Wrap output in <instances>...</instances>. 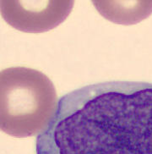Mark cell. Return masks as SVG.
Wrapping results in <instances>:
<instances>
[{"label":"cell","instance_id":"1","mask_svg":"<svg viewBox=\"0 0 152 154\" xmlns=\"http://www.w3.org/2000/svg\"><path fill=\"white\" fill-rule=\"evenodd\" d=\"M36 154H152V83L107 82L67 93Z\"/></svg>","mask_w":152,"mask_h":154},{"label":"cell","instance_id":"3","mask_svg":"<svg viewBox=\"0 0 152 154\" xmlns=\"http://www.w3.org/2000/svg\"><path fill=\"white\" fill-rule=\"evenodd\" d=\"M73 5L74 1H1V14L19 31L43 32L65 20Z\"/></svg>","mask_w":152,"mask_h":154},{"label":"cell","instance_id":"2","mask_svg":"<svg viewBox=\"0 0 152 154\" xmlns=\"http://www.w3.org/2000/svg\"><path fill=\"white\" fill-rule=\"evenodd\" d=\"M1 130L14 137L36 136L47 129L58 109L53 82L26 67L1 72Z\"/></svg>","mask_w":152,"mask_h":154}]
</instances>
